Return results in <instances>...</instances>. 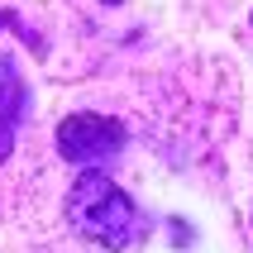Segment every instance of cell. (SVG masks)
Masks as SVG:
<instances>
[{
    "label": "cell",
    "instance_id": "cell-6",
    "mask_svg": "<svg viewBox=\"0 0 253 253\" xmlns=\"http://www.w3.org/2000/svg\"><path fill=\"white\" fill-rule=\"evenodd\" d=\"M105 5H120V0H105Z\"/></svg>",
    "mask_w": 253,
    "mask_h": 253
},
{
    "label": "cell",
    "instance_id": "cell-5",
    "mask_svg": "<svg viewBox=\"0 0 253 253\" xmlns=\"http://www.w3.org/2000/svg\"><path fill=\"white\" fill-rule=\"evenodd\" d=\"M10 153H14V125H10V120H0V163H5Z\"/></svg>",
    "mask_w": 253,
    "mask_h": 253
},
{
    "label": "cell",
    "instance_id": "cell-1",
    "mask_svg": "<svg viewBox=\"0 0 253 253\" xmlns=\"http://www.w3.org/2000/svg\"><path fill=\"white\" fill-rule=\"evenodd\" d=\"M67 220L82 239H91L96 249H110V253L129 249L139 239V211H134L129 191H120L105 172H82L72 182Z\"/></svg>",
    "mask_w": 253,
    "mask_h": 253
},
{
    "label": "cell",
    "instance_id": "cell-2",
    "mask_svg": "<svg viewBox=\"0 0 253 253\" xmlns=\"http://www.w3.org/2000/svg\"><path fill=\"white\" fill-rule=\"evenodd\" d=\"M125 148V125L115 115L96 110H77L57 125V153L67 163H105Z\"/></svg>",
    "mask_w": 253,
    "mask_h": 253
},
{
    "label": "cell",
    "instance_id": "cell-4",
    "mask_svg": "<svg viewBox=\"0 0 253 253\" xmlns=\"http://www.w3.org/2000/svg\"><path fill=\"white\" fill-rule=\"evenodd\" d=\"M0 29H14V34H19V39H24L29 48H34V53H43V39L34 34V29H24V24H19V19H14L10 10H0Z\"/></svg>",
    "mask_w": 253,
    "mask_h": 253
},
{
    "label": "cell",
    "instance_id": "cell-7",
    "mask_svg": "<svg viewBox=\"0 0 253 253\" xmlns=\"http://www.w3.org/2000/svg\"><path fill=\"white\" fill-rule=\"evenodd\" d=\"M249 24H253V14H249Z\"/></svg>",
    "mask_w": 253,
    "mask_h": 253
},
{
    "label": "cell",
    "instance_id": "cell-3",
    "mask_svg": "<svg viewBox=\"0 0 253 253\" xmlns=\"http://www.w3.org/2000/svg\"><path fill=\"white\" fill-rule=\"evenodd\" d=\"M0 120H10V125L29 120V86L14 67V57L5 53H0Z\"/></svg>",
    "mask_w": 253,
    "mask_h": 253
}]
</instances>
